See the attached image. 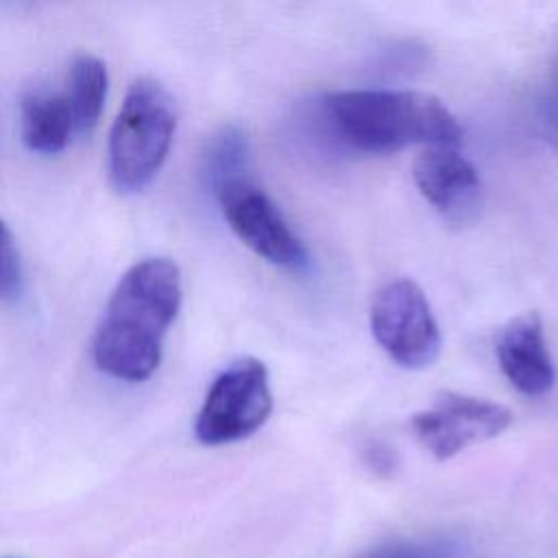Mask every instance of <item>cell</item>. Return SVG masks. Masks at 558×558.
<instances>
[{"mask_svg": "<svg viewBox=\"0 0 558 558\" xmlns=\"http://www.w3.org/2000/svg\"><path fill=\"white\" fill-rule=\"evenodd\" d=\"M183 301L179 266L148 257L116 286L94 336L96 366L122 381H146L161 362V344Z\"/></svg>", "mask_w": 558, "mask_h": 558, "instance_id": "1", "label": "cell"}, {"mask_svg": "<svg viewBox=\"0 0 558 558\" xmlns=\"http://www.w3.org/2000/svg\"><path fill=\"white\" fill-rule=\"evenodd\" d=\"M316 120L342 148L386 155L412 144L458 146L462 131L449 109L423 92H331L318 102Z\"/></svg>", "mask_w": 558, "mask_h": 558, "instance_id": "2", "label": "cell"}, {"mask_svg": "<svg viewBox=\"0 0 558 558\" xmlns=\"http://www.w3.org/2000/svg\"><path fill=\"white\" fill-rule=\"evenodd\" d=\"M174 126L170 94L150 78L135 81L109 137V174L120 192H140L155 179L170 150Z\"/></svg>", "mask_w": 558, "mask_h": 558, "instance_id": "3", "label": "cell"}, {"mask_svg": "<svg viewBox=\"0 0 558 558\" xmlns=\"http://www.w3.org/2000/svg\"><path fill=\"white\" fill-rule=\"evenodd\" d=\"M272 412L266 366L255 357L231 362L209 386L194 421L198 442L216 447L257 432Z\"/></svg>", "mask_w": 558, "mask_h": 558, "instance_id": "4", "label": "cell"}, {"mask_svg": "<svg viewBox=\"0 0 558 558\" xmlns=\"http://www.w3.org/2000/svg\"><path fill=\"white\" fill-rule=\"evenodd\" d=\"M371 331L386 355L403 368H425L440 353L432 307L412 279L386 283L371 305Z\"/></svg>", "mask_w": 558, "mask_h": 558, "instance_id": "5", "label": "cell"}, {"mask_svg": "<svg viewBox=\"0 0 558 558\" xmlns=\"http://www.w3.org/2000/svg\"><path fill=\"white\" fill-rule=\"evenodd\" d=\"M214 192L225 220L253 253L290 270H301L307 266L305 246L266 192L251 183L246 174L216 185Z\"/></svg>", "mask_w": 558, "mask_h": 558, "instance_id": "6", "label": "cell"}, {"mask_svg": "<svg viewBox=\"0 0 558 558\" xmlns=\"http://www.w3.org/2000/svg\"><path fill=\"white\" fill-rule=\"evenodd\" d=\"M512 412L495 401L445 390L436 401L412 416V432L432 458L445 462L471 445L504 434Z\"/></svg>", "mask_w": 558, "mask_h": 558, "instance_id": "7", "label": "cell"}, {"mask_svg": "<svg viewBox=\"0 0 558 558\" xmlns=\"http://www.w3.org/2000/svg\"><path fill=\"white\" fill-rule=\"evenodd\" d=\"M414 181L445 220L464 225L475 218L482 198L480 174L456 146H427L414 161Z\"/></svg>", "mask_w": 558, "mask_h": 558, "instance_id": "8", "label": "cell"}, {"mask_svg": "<svg viewBox=\"0 0 558 558\" xmlns=\"http://www.w3.org/2000/svg\"><path fill=\"white\" fill-rule=\"evenodd\" d=\"M497 360L508 381L527 397H541L556 384V368L536 312H523L504 327Z\"/></svg>", "mask_w": 558, "mask_h": 558, "instance_id": "9", "label": "cell"}, {"mask_svg": "<svg viewBox=\"0 0 558 558\" xmlns=\"http://www.w3.org/2000/svg\"><path fill=\"white\" fill-rule=\"evenodd\" d=\"M74 131V120L63 94L31 92L22 100V137L24 144L41 155L63 150Z\"/></svg>", "mask_w": 558, "mask_h": 558, "instance_id": "10", "label": "cell"}, {"mask_svg": "<svg viewBox=\"0 0 558 558\" xmlns=\"http://www.w3.org/2000/svg\"><path fill=\"white\" fill-rule=\"evenodd\" d=\"M65 100L74 120L76 133H89L102 111L107 96V68L100 59L92 54L74 57L68 83H65Z\"/></svg>", "mask_w": 558, "mask_h": 558, "instance_id": "11", "label": "cell"}, {"mask_svg": "<svg viewBox=\"0 0 558 558\" xmlns=\"http://www.w3.org/2000/svg\"><path fill=\"white\" fill-rule=\"evenodd\" d=\"M246 161H248L246 135L235 126L222 129L211 140L209 153H207V177L211 181V187L233 177L246 174Z\"/></svg>", "mask_w": 558, "mask_h": 558, "instance_id": "12", "label": "cell"}, {"mask_svg": "<svg viewBox=\"0 0 558 558\" xmlns=\"http://www.w3.org/2000/svg\"><path fill=\"white\" fill-rule=\"evenodd\" d=\"M355 558H462V545L453 538H397L360 551Z\"/></svg>", "mask_w": 558, "mask_h": 558, "instance_id": "13", "label": "cell"}, {"mask_svg": "<svg viewBox=\"0 0 558 558\" xmlns=\"http://www.w3.org/2000/svg\"><path fill=\"white\" fill-rule=\"evenodd\" d=\"M22 290V262L11 229L0 220V299H15Z\"/></svg>", "mask_w": 558, "mask_h": 558, "instance_id": "14", "label": "cell"}, {"mask_svg": "<svg viewBox=\"0 0 558 558\" xmlns=\"http://www.w3.org/2000/svg\"><path fill=\"white\" fill-rule=\"evenodd\" d=\"M538 109H541V124L547 137L558 146V41L554 46V54L549 61V72L545 78Z\"/></svg>", "mask_w": 558, "mask_h": 558, "instance_id": "15", "label": "cell"}]
</instances>
